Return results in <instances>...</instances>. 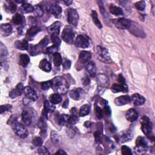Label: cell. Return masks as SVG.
<instances>
[{
	"mask_svg": "<svg viewBox=\"0 0 155 155\" xmlns=\"http://www.w3.org/2000/svg\"><path fill=\"white\" fill-rule=\"evenodd\" d=\"M51 82V87L56 93L64 94L67 93L68 89V84L67 81L61 76H56L54 78Z\"/></svg>",
	"mask_w": 155,
	"mask_h": 155,
	"instance_id": "cell-1",
	"label": "cell"
},
{
	"mask_svg": "<svg viewBox=\"0 0 155 155\" xmlns=\"http://www.w3.org/2000/svg\"><path fill=\"white\" fill-rule=\"evenodd\" d=\"M10 124L14 132L21 138H25L28 136V131L26 127L18 122L15 117H12L9 120Z\"/></svg>",
	"mask_w": 155,
	"mask_h": 155,
	"instance_id": "cell-2",
	"label": "cell"
},
{
	"mask_svg": "<svg viewBox=\"0 0 155 155\" xmlns=\"http://www.w3.org/2000/svg\"><path fill=\"white\" fill-rule=\"evenodd\" d=\"M141 129L145 135L149 139L154 140V136L153 134V124L150 118L147 116H143L140 119Z\"/></svg>",
	"mask_w": 155,
	"mask_h": 155,
	"instance_id": "cell-3",
	"label": "cell"
},
{
	"mask_svg": "<svg viewBox=\"0 0 155 155\" xmlns=\"http://www.w3.org/2000/svg\"><path fill=\"white\" fill-rule=\"evenodd\" d=\"M96 56L100 61L104 63L110 64L112 62V60L108 50L102 46L97 45L96 47Z\"/></svg>",
	"mask_w": 155,
	"mask_h": 155,
	"instance_id": "cell-4",
	"label": "cell"
},
{
	"mask_svg": "<svg viewBox=\"0 0 155 155\" xmlns=\"http://www.w3.org/2000/svg\"><path fill=\"white\" fill-rule=\"evenodd\" d=\"M74 37V32L70 26H65L62 32V38L68 44H72Z\"/></svg>",
	"mask_w": 155,
	"mask_h": 155,
	"instance_id": "cell-5",
	"label": "cell"
},
{
	"mask_svg": "<svg viewBox=\"0 0 155 155\" xmlns=\"http://www.w3.org/2000/svg\"><path fill=\"white\" fill-rule=\"evenodd\" d=\"M97 84L98 87V91L100 93H102L109 85V81L107 76L104 74L100 73L97 76Z\"/></svg>",
	"mask_w": 155,
	"mask_h": 155,
	"instance_id": "cell-6",
	"label": "cell"
},
{
	"mask_svg": "<svg viewBox=\"0 0 155 155\" xmlns=\"http://www.w3.org/2000/svg\"><path fill=\"white\" fill-rule=\"evenodd\" d=\"M67 22L73 26H76L79 21V15L77 10L73 8L67 9Z\"/></svg>",
	"mask_w": 155,
	"mask_h": 155,
	"instance_id": "cell-7",
	"label": "cell"
},
{
	"mask_svg": "<svg viewBox=\"0 0 155 155\" xmlns=\"http://www.w3.org/2000/svg\"><path fill=\"white\" fill-rule=\"evenodd\" d=\"M136 147L135 151L138 153H145L148 148V143L145 137L142 136H139L137 137L136 140Z\"/></svg>",
	"mask_w": 155,
	"mask_h": 155,
	"instance_id": "cell-8",
	"label": "cell"
},
{
	"mask_svg": "<svg viewBox=\"0 0 155 155\" xmlns=\"http://www.w3.org/2000/svg\"><path fill=\"white\" fill-rule=\"evenodd\" d=\"M113 23L117 28L121 30L128 29L131 27V21L124 18L114 19L113 20Z\"/></svg>",
	"mask_w": 155,
	"mask_h": 155,
	"instance_id": "cell-9",
	"label": "cell"
},
{
	"mask_svg": "<svg viewBox=\"0 0 155 155\" xmlns=\"http://www.w3.org/2000/svg\"><path fill=\"white\" fill-rule=\"evenodd\" d=\"M49 40L47 36L43 38L38 45L32 46L30 48V53L31 55H35L36 54L39 53L41 50L48 44Z\"/></svg>",
	"mask_w": 155,
	"mask_h": 155,
	"instance_id": "cell-10",
	"label": "cell"
},
{
	"mask_svg": "<svg viewBox=\"0 0 155 155\" xmlns=\"http://www.w3.org/2000/svg\"><path fill=\"white\" fill-rule=\"evenodd\" d=\"M74 44L78 48H87L89 45L88 39L87 36L84 35H79L76 37L74 41Z\"/></svg>",
	"mask_w": 155,
	"mask_h": 155,
	"instance_id": "cell-11",
	"label": "cell"
},
{
	"mask_svg": "<svg viewBox=\"0 0 155 155\" xmlns=\"http://www.w3.org/2000/svg\"><path fill=\"white\" fill-rule=\"evenodd\" d=\"M24 92L25 96L28 99H29L33 101H36L38 98V95L37 92L33 88H31L30 86L25 87Z\"/></svg>",
	"mask_w": 155,
	"mask_h": 155,
	"instance_id": "cell-12",
	"label": "cell"
},
{
	"mask_svg": "<svg viewBox=\"0 0 155 155\" xmlns=\"http://www.w3.org/2000/svg\"><path fill=\"white\" fill-rule=\"evenodd\" d=\"M24 87L22 83H18L16 86L9 93V96L12 98H16L21 96L24 90Z\"/></svg>",
	"mask_w": 155,
	"mask_h": 155,
	"instance_id": "cell-13",
	"label": "cell"
},
{
	"mask_svg": "<svg viewBox=\"0 0 155 155\" xmlns=\"http://www.w3.org/2000/svg\"><path fill=\"white\" fill-rule=\"evenodd\" d=\"M91 58V54L90 52L88 51H81L79 56V60L78 62L81 65H84L89 62L90 59Z\"/></svg>",
	"mask_w": 155,
	"mask_h": 155,
	"instance_id": "cell-14",
	"label": "cell"
},
{
	"mask_svg": "<svg viewBox=\"0 0 155 155\" xmlns=\"http://www.w3.org/2000/svg\"><path fill=\"white\" fill-rule=\"evenodd\" d=\"M70 116L67 114H57L55 116V120L57 123L61 126L68 125Z\"/></svg>",
	"mask_w": 155,
	"mask_h": 155,
	"instance_id": "cell-15",
	"label": "cell"
},
{
	"mask_svg": "<svg viewBox=\"0 0 155 155\" xmlns=\"http://www.w3.org/2000/svg\"><path fill=\"white\" fill-rule=\"evenodd\" d=\"M131 97V101H132L133 102V104L137 106L142 105L144 104V103L145 102V97L143 96H142L138 93L133 94L131 96V97Z\"/></svg>",
	"mask_w": 155,
	"mask_h": 155,
	"instance_id": "cell-16",
	"label": "cell"
},
{
	"mask_svg": "<svg viewBox=\"0 0 155 155\" xmlns=\"http://www.w3.org/2000/svg\"><path fill=\"white\" fill-rule=\"evenodd\" d=\"M84 94V90L81 88H75L73 90H71L70 93L69 95L74 100L76 101H78L79 99H81Z\"/></svg>",
	"mask_w": 155,
	"mask_h": 155,
	"instance_id": "cell-17",
	"label": "cell"
},
{
	"mask_svg": "<svg viewBox=\"0 0 155 155\" xmlns=\"http://www.w3.org/2000/svg\"><path fill=\"white\" fill-rule=\"evenodd\" d=\"M85 69L88 73V74L92 77L94 78L96 75V67L95 63L93 61H89L85 65Z\"/></svg>",
	"mask_w": 155,
	"mask_h": 155,
	"instance_id": "cell-18",
	"label": "cell"
},
{
	"mask_svg": "<svg viewBox=\"0 0 155 155\" xmlns=\"http://www.w3.org/2000/svg\"><path fill=\"white\" fill-rule=\"evenodd\" d=\"M61 28V22L59 21H55L51 25L47 28V31L51 35L56 34L59 35Z\"/></svg>",
	"mask_w": 155,
	"mask_h": 155,
	"instance_id": "cell-19",
	"label": "cell"
},
{
	"mask_svg": "<svg viewBox=\"0 0 155 155\" xmlns=\"http://www.w3.org/2000/svg\"><path fill=\"white\" fill-rule=\"evenodd\" d=\"M131 102V97L128 95L120 96L114 99V104L117 106H121L127 104Z\"/></svg>",
	"mask_w": 155,
	"mask_h": 155,
	"instance_id": "cell-20",
	"label": "cell"
},
{
	"mask_svg": "<svg viewBox=\"0 0 155 155\" xmlns=\"http://www.w3.org/2000/svg\"><path fill=\"white\" fill-rule=\"evenodd\" d=\"M48 10L49 13L53 15L55 18H59L61 17L62 13V8L59 5L56 4L51 5V6H50Z\"/></svg>",
	"mask_w": 155,
	"mask_h": 155,
	"instance_id": "cell-21",
	"label": "cell"
},
{
	"mask_svg": "<svg viewBox=\"0 0 155 155\" xmlns=\"http://www.w3.org/2000/svg\"><path fill=\"white\" fill-rule=\"evenodd\" d=\"M125 117L128 121L133 122L137 120L138 117V113L135 109L130 108L127 111Z\"/></svg>",
	"mask_w": 155,
	"mask_h": 155,
	"instance_id": "cell-22",
	"label": "cell"
},
{
	"mask_svg": "<svg viewBox=\"0 0 155 155\" xmlns=\"http://www.w3.org/2000/svg\"><path fill=\"white\" fill-rule=\"evenodd\" d=\"M12 31V25L8 24H2L0 26V33L2 36H8Z\"/></svg>",
	"mask_w": 155,
	"mask_h": 155,
	"instance_id": "cell-23",
	"label": "cell"
},
{
	"mask_svg": "<svg viewBox=\"0 0 155 155\" xmlns=\"http://www.w3.org/2000/svg\"><path fill=\"white\" fill-rule=\"evenodd\" d=\"M12 22L15 25H19L21 27L25 22L24 16L19 13H16L12 18Z\"/></svg>",
	"mask_w": 155,
	"mask_h": 155,
	"instance_id": "cell-24",
	"label": "cell"
},
{
	"mask_svg": "<svg viewBox=\"0 0 155 155\" xmlns=\"http://www.w3.org/2000/svg\"><path fill=\"white\" fill-rule=\"evenodd\" d=\"M22 121L25 125H30L32 122V117L31 114L27 110H23L22 113Z\"/></svg>",
	"mask_w": 155,
	"mask_h": 155,
	"instance_id": "cell-25",
	"label": "cell"
},
{
	"mask_svg": "<svg viewBox=\"0 0 155 155\" xmlns=\"http://www.w3.org/2000/svg\"><path fill=\"white\" fill-rule=\"evenodd\" d=\"M111 90L113 93H118V92L126 93L128 91V87L126 84L122 85L120 84H114L112 85Z\"/></svg>",
	"mask_w": 155,
	"mask_h": 155,
	"instance_id": "cell-26",
	"label": "cell"
},
{
	"mask_svg": "<svg viewBox=\"0 0 155 155\" xmlns=\"http://www.w3.org/2000/svg\"><path fill=\"white\" fill-rule=\"evenodd\" d=\"M15 47L21 50H27L28 48V44L26 40H17L14 43Z\"/></svg>",
	"mask_w": 155,
	"mask_h": 155,
	"instance_id": "cell-27",
	"label": "cell"
},
{
	"mask_svg": "<svg viewBox=\"0 0 155 155\" xmlns=\"http://www.w3.org/2000/svg\"><path fill=\"white\" fill-rule=\"evenodd\" d=\"M39 67L42 70H43L45 72H49L51 70V64L50 63L49 61H48L45 59H44L40 61Z\"/></svg>",
	"mask_w": 155,
	"mask_h": 155,
	"instance_id": "cell-28",
	"label": "cell"
},
{
	"mask_svg": "<svg viewBox=\"0 0 155 155\" xmlns=\"http://www.w3.org/2000/svg\"><path fill=\"white\" fill-rule=\"evenodd\" d=\"M41 29L38 27L36 26H32L31 27L26 33V38L28 39H31L34 37L39 31H40Z\"/></svg>",
	"mask_w": 155,
	"mask_h": 155,
	"instance_id": "cell-29",
	"label": "cell"
},
{
	"mask_svg": "<svg viewBox=\"0 0 155 155\" xmlns=\"http://www.w3.org/2000/svg\"><path fill=\"white\" fill-rule=\"evenodd\" d=\"M109 10L111 14L116 15V16H119V15H122L124 14L123 10L121 8L114 5L113 4H111L109 6Z\"/></svg>",
	"mask_w": 155,
	"mask_h": 155,
	"instance_id": "cell-30",
	"label": "cell"
},
{
	"mask_svg": "<svg viewBox=\"0 0 155 155\" xmlns=\"http://www.w3.org/2000/svg\"><path fill=\"white\" fill-rule=\"evenodd\" d=\"M133 133L130 130H127L121 134V136H120L119 140H120L121 142H125L131 140L133 138Z\"/></svg>",
	"mask_w": 155,
	"mask_h": 155,
	"instance_id": "cell-31",
	"label": "cell"
},
{
	"mask_svg": "<svg viewBox=\"0 0 155 155\" xmlns=\"http://www.w3.org/2000/svg\"><path fill=\"white\" fill-rule=\"evenodd\" d=\"M5 10L10 13H13L16 10V5L13 1H6L4 4Z\"/></svg>",
	"mask_w": 155,
	"mask_h": 155,
	"instance_id": "cell-32",
	"label": "cell"
},
{
	"mask_svg": "<svg viewBox=\"0 0 155 155\" xmlns=\"http://www.w3.org/2000/svg\"><path fill=\"white\" fill-rule=\"evenodd\" d=\"M30 62V58L26 54H22L19 56V64L22 67H26Z\"/></svg>",
	"mask_w": 155,
	"mask_h": 155,
	"instance_id": "cell-33",
	"label": "cell"
},
{
	"mask_svg": "<svg viewBox=\"0 0 155 155\" xmlns=\"http://www.w3.org/2000/svg\"><path fill=\"white\" fill-rule=\"evenodd\" d=\"M91 18L93 19V22L94 24L99 28L101 29L102 28V25L98 18V16H97V13L95 10H92L91 11Z\"/></svg>",
	"mask_w": 155,
	"mask_h": 155,
	"instance_id": "cell-34",
	"label": "cell"
},
{
	"mask_svg": "<svg viewBox=\"0 0 155 155\" xmlns=\"http://www.w3.org/2000/svg\"><path fill=\"white\" fill-rule=\"evenodd\" d=\"M54 105V104L51 103L50 100H45L44 101V110L47 113H51L55 110V107Z\"/></svg>",
	"mask_w": 155,
	"mask_h": 155,
	"instance_id": "cell-35",
	"label": "cell"
},
{
	"mask_svg": "<svg viewBox=\"0 0 155 155\" xmlns=\"http://www.w3.org/2000/svg\"><path fill=\"white\" fill-rule=\"evenodd\" d=\"M53 60L54 65L56 67L60 66L62 64V58L61 57V54L59 52H56L53 54Z\"/></svg>",
	"mask_w": 155,
	"mask_h": 155,
	"instance_id": "cell-36",
	"label": "cell"
},
{
	"mask_svg": "<svg viewBox=\"0 0 155 155\" xmlns=\"http://www.w3.org/2000/svg\"><path fill=\"white\" fill-rule=\"evenodd\" d=\"M90 107L89 106V105L88 104H84L83 105L79 110V115L81 117H84L87 114H88V113H90Z\"/></svg>",
	"mask_w": 155,
	"mask_h": 155,
	"instance_id": "cell-37",
	"label": "cell"
},
{
	"mask_svg": "<svg viewBox=\"0 0 155 155\" xmlns=\"http://www.w3.org/2000/svg\"><path fill=\"white\" fill-rule=\"evenodd\" d=\"M45 119L46 118L44 117V116H42L40 117L38 121V127L40 128L41 133L43 134H44L47 130V125H46Z\"/></svg>",
	"mask_w": 155,
	"mask_h": 155,
	"instance_id": "cell-38",
	"label": "cell"
},
{
	"mask_svg": "<svg viewBox=\"0 0 155 155\" xmlns=\"http://www.w3.org/2000/svg\"><path fill=\"white\" fill-rule=\"evenodd\" d=\"M50 137L51 142L53 144L57 145L59 143L61 140V137L55 131H51L50 133Z\"/></svg>",
	"mask_w": 155,
	"mask_h": 155,
	"instance_id": "cell-39",
	"label": "cell"
},
{
	"mask_svg": "<svg viewBox=\"0 0 155 155\" xmlns=\"http://www.w3.org/2000/svg\"><path fill=\"white\" fill-rule=\"evenodd\" d=\"M50 101L53 104H58L62 101V97L59 94L54 93L50 96Z\"/></svg>",
	"mask_w": 155,
	"mask_h": 155,
	"instance_id": "cell-40",
	"label": "cell"
},
{
	"mask_svg": "<svg viewBox=\"0 0 155 155\" xmlns=\"http://www.w3.org/2000/svg\"><path fill=\"white\" fill-rule=\"evenodd\" d=\"M21 8L24 13H31L33 12L34 10V7L31 5V4L27 2H24L22 4Z\"/></svg>",
	"mask_w": 155,
	"mask_h": 155,
	"instance_id": "cell-41",
	"label": "cell"
},
{
	"mask_svg": "<svg viewBox=\"0 0 155 155\" xmlns=\"http://www.w3.org/2000/svg\"><path fill=\"white\" fill-rule=\"evenodd\" d=\"M0 55H1V61H2L3 59L6 58L8 55V51L6 47L2 43H0Z\"/></svg>",
	"mask_w": 155,
	"mask_h": 155,
	"instance_id": "cell-42",
	"label": "cell"
},
{
	"mask_svg": "<svg viewBox=\"0 0 155 155\" xmlns=\"http://www.w3.org/2000/svg\"><path fill=\"white\" fill-rule=\"evenodd\" d=\"M33 13L36 15L37 16H42L44 13V10L42 8V7L39 5H36L34 6V10Z\"/></svg>",
	"mask_w": 155,
	"mask_h": 155,
	"instance_id": "cell-43",
	"label": "cell"
},
{
	"mask_svg": "<svg viewBox=\"0 0 155 155\" xmlns=\"http://www.w3.org/2000/svg\"><path fill=\"white\" fill-rule=\"evenodd\" d=\"M51 41H52L54 45H55L56 47L59 46L61 41L58 35H56V34L51 35Z\"/></svg>",
	"mask_w": 155,
	"mask_h": 155,
	"instance_id": "cell-44",
	"label": "cell"
},
{
	"mask_svg": "<svg viewBox=\"0 0 155 155\" xmlns=\"http://www.w3.org/2000/svg\"><path fill=\"white\" fill-rule=\"evenodd\" d=\"M134 6L138 10L142 11L145 9V8L146 7V4L144 1H138V2H136L134 4Z\"/></svg>",
	"mask_w": 155,
	"mask_h": 155,
	"instance_id": "cell-45",
	"label": "cell"
},
{
	"mask_svg": "<svg viewBox=\"0 0 155 155\" xmlns=\"http://www.w3.org/2000/svg\"><path fill=\"white\" fill-rule=\"evenodd\" d=\"M12 108V106L10 104H5L2 105L0 107V113L1 114H3L5 112L10 111Z\"/></svg>",
	"mask_w": 155,
	"mask_h": 155,
	"instance_id": "cell-46",
	"label": "cell"
},
{
	"mask_svg": "<svg viewBox=\"0 0 155 155\" xmlns=\"http://www.w3.org/2000/svg\"><path fill=\"white\" fill-rule=\"evenodd\" d=\"M58 47H56L55 45H52L46 49L45 53L47 54H54L56 52H58Z\"/></svg>",
	"mask_w": 155,
	"mask_h": 155,
	"instance_id": "cell-47",
	"label": "cell"
},
{
	"mask_svg": "<svg viewBox=\"0 0 155 155\" xmlns=\"http://www.w3.org/2000/svg\"><path fill=\"white\" fill-rule=\"evenodd\" d=\"M33 144L35 147H40L42 145L43 141L41 137H35L33 139Z\"/></svg>",
	"mask_w": 155,
	"mask_h": 155,
	"instance_id": "cell-48",
	"label": "cell"
},
{
	"mask_svg": "<svg viewBox=\"0 0 155 155\" xmlns=\"http://www.w3.org/2000/svg\"><path fill=\"white\" fill-rule=\"evenodd\" d=\"M121 151L123 155H131L132 154L131 150L126 145H123L121 147Z\"/></svg>",
	"mask_w": 155,
	"mask_h": 155,
	"instance_id": "cell-49",
	"label": "cell"
},
{
	"mask_svg": "<svg viewBox=\"0 0 155 155\" xmlns=\"http://www.w3.org/2000/svg\"><path fill=\"white\" fill-rule=\"evenodd\" d=\"M99 4V9H100V12L102 14V15L104 16V17H107V13H106V11H105V7L104 6V4H103V2L102 1H98L97 2Z\"/></svg>",
	"mask_w": 155,
	"mask_h": 155,
	"instance_id": "cell-50",
	"label": "cell"
},
{
	"mask_svg": "<svg viewBox=\"0 0 155 155\" xmlns=\"http://www.w3.org/2000/svg\"><path fill=\"white\" fill-rule=\"evenodd\" d=\"M95 113L98 119H102L103 117V111L99 106L95 107Z\"/></svg>",
	"mask_w": 155,
	"mask_h": 155,
	"instance_id": "cell-51",
	"label": "cell"
},
{
	"mask_svg": "<svg viewBox=\"0 0 155 155\" xmlns=\"http://www.w3.org/2000/svg\"><path fill=\"white\" fill-rule=\"evenodd\" d=\"M38 153L40 154H50V153L47 150V148L42 145L40 147H38Z\"/></svg>",
	"mask_w": 155,
	"mask_h": 155,
	"instance_id": "cell-52",
	"label": "cell"
},
{
	"mask_svg": "<svg viewBox=\"0 0 155 155\" xmlns=\"http://www.w3.org/2000/svg\"><path fill=\"white\" fill-rule=\"evenodd\" d=\"M62 64L63 68L67 70V69H69L71 67V61L66 58H64L62 59Z\"/></svg>",
	"mask_w": 155,
	"mask_h": 155,
	"instance_id": "cell-53",
	"label": "cell"
},
{
	"mask_svg": "<svg viewBox=\"0 0 155 155\" xmlns=\"http://www.w3.org/2000/svg\"><path fill=\"white\" fill-rule=\"evenodd\" d=\"M41 86L42 90H47L51 87V82L50 81H45L43 82L41 84Z\"/></svg>",
	"mask_w": 155,
	"mask_h": 155,
	"instance_id": "cell-54",
	"label": "cell"
},
{
	"mask_svg": "<svg viewBox=\"0 0 155 155\" xmlns=\"http://www.w3.org/2000/svg\"><path fill=\"white\" fill-rule=\"evenodd\" d=\"M82 82L83 85H88L90 82V78L88 75L85 74L82 79Z\"/></svg>",
	"mask_w": 155,
	"mask_h": 155,
	"instance_id": "cell-55",
	"label": "cell"
},
{
	"mask_svg": "<svg viewBox=\"0 0 155 155\" xmlns=\"http://www.w3.org/2000/svg\"><path fill=\"white\" fill-rule=\"evenodd\" d=\"M117 81H118V82H119L120 84H122V85H125L126 84L125 78L123 77V76L122 74H119Z\"/></svg>",
	"mask_w": 155,
	"mask_h": 155,
	"instance_id": "cell-56",
	"label": "cell"
},
{
	"mask_svg": "<svg viewBox=\"0 0 155 155\" xmlns=\"http://www.w3.org/2000/svg\"><path fill=\"white\" fill-rule=\"evenodd\" d=\"M104 110H105V112L107 113V114H110L111 111H110V110L108 107V106H105V108H104Z\"/></svg>",
	"mask_w": 155,
	"mask_h": 155,
	"instance_id": "cell-57",
	"label": "cell"
},
{
	"mask_svg": "<svg viewBox=\"0 0 155 155\" xmlns=\"http://www.w3.org/2000/svg\"><path fill=\"white\" fill-rule=\"evenodd\" d=\"M56 154H67V153L66 152H65L64 150H59L56 153H55Z\"/></svg>",
	"mask_w": 155,
	"mask_h": 155,
	"instance_id": "cell-58",
	"label": "cell"
},
{
	"mask_svg": "<svg viewBox=\"0 0 155 155\" xmlns=\"http://www.w3.org/2000/svg\"><path fill=\"white\" fill-rule=\"evenodd\" d=\"M91 123L90 122V121H86L85 123H84V126L87 128H88L91 126Z\"/></svg>",
	"mask_w": 155,
	"mask_h": 155,
	"instance_id": "cell-59",
	"label": "cell"
},
{
	"mask_svg": "<svg viewBox=\"0 0 155 155\" xmlns=\"http://www.w3.org/2000/svg\"><path fill=\"white\" fill-rule=\"evenodd\" d=\"M68 100H66L64 104H62V107L64 108H67V107H68Z\"/></svg>",
	"mask_w": 155,
	"mask_h": 155,
	"instance_id": "cell-60",
	"label": "cell"
},
{
	"mask_svg": "<svg viewBox=\"0 0 155 155\" xmlns=\"http://www.w3.org/2000/svg\"><path fill=\"white\" fill-rule=\"evenodd\" d=\"M64 2L67 5H69L72 3L71 1H64Z\"/></svg>",
	"mask_w": 155,
	"mask_h": 155,
	"instance_id": "cell-61",
	"label": "cell"
}]
</instances>
